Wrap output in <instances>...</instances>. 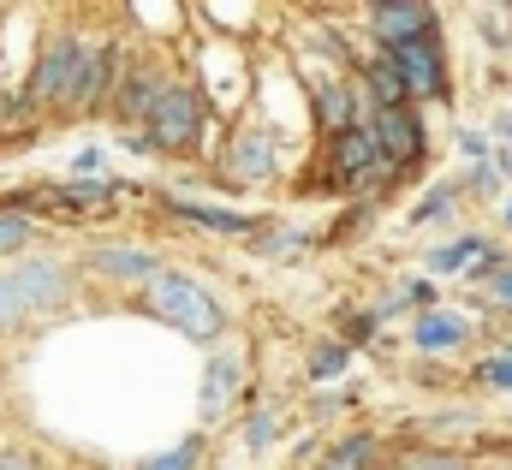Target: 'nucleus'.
<instances>
[{"mask_svg":"<svg viewBox=\"0 0 512 470\" xmlns=\"http://www.w3.org/2000/svg\"><path fill=\"white\" fill-rule=\"evenodd\" d=\"M239 387H245V363L239 357H209V369H203V423H221L227 411H233V399H239Z\"/></svg>","mask_w":512,"mask_h":470,"instance_id":"nucleus-12","label":"nucleus"},{"mask_svg":"<svg viewBox=\"0 0 512 470\" xmlns=\"http://www.w3.org/2000/svg\"><path fill=\"white\" fill-rule=\"evenodd\" d=\"M483 280H489V298H495V304H507V310H512V268H501V262H495V268H489Z\"/></svg>","mask_w":512,"mask_h":470,"instance_id":"nucleus-25","label":"nucleus"},{"mask_svg":"<svg viewBox=\"0 0 512 470\" xmlns=\"http://www.w3.org/2000/svg\"><path fill=\"white\" fill-rule=\"evenodd\" d=\"M274 161H280V143H274L268 125H239V131L227 137V155H221L227 179H239V185H262V179L274 173Z\"/></svg>","mask_w":512,"mask_h":470,"instance_id":"nucleus-9","label":"nucleus"},{"mask_svg":"<svg viewBox=\"0 0 512 470\" xmlns=\"http://www.w3.org/2000/svg\"><path fill=\"white\" fill-rule=\"evenodd\" d=\"M161 72L155 66H126L120 72V96H114V114L120 119H143L149 125V114H155V102H161Z\"/></svg>","mask_w":512,"mask_h":470,"instance_id":"nucleus-13","label":"nucleus"},{"mask_svg":"<svg viewBox=\"0 0 512 470\" xmlns=\"http://www.w3.org/2000/svg\"><path fill=\"white\" fill-rule=\"evenodd\" d=\"M370 137H376V149H382V161L393 173H399V167H417L423 149H429L417 108H382V114L370 119Z\"/></svg>","mask_w":512,"mask_h":470,"instance_id":"nucleus-8","label":"nucleus"},{"mask_svg":"<svg viewBox=\"0 0 512 470\" xmlns=\"http://www.w3.org/2000/svg\"><path fill=\"white\" fill-rule=\"evenodd\" d=\"M382 54L399 66V78H405V90H411V96H423V102H441V96H447L441 36H417V42H405V48H382Z\"/></svg>","mask_w":512,"mask_h":470,"instance_id":"nucleus-7","label":"nucleus"},{"mask_svg":"<svg viewBox=\"0 0 512 470\" xmlns=\"http://www.w3.org/2000/svg\"><path fill=\"white\" fill-rule=\"evenodd\" d=\"M376 328H382V322H376V310H370V316H352V322H346V346H352V340H370Z\"/></svg>","mask_w":512,"mask_h":470,"instance_id":"nucleus-28","label":"nucleus"},{"mask_svg":"<svg viewBox=\"0 0 512 470\" xmlns=\"http://www.w3.org/2000/svg\"><path fill=\"white\" fill-rule=\"evenodd\" d=\"M197 465H203V435H185L179 447H167V453L143 459L137 470H197Z\"/></svg>","mask_w":512,"mask_h":470,"instance_id":"nucleus-20","label":"nucleus"},{"mask_svg":"<svg viewBox=\"0 0 512 470\" xmlns=\"http://www.w3.org/2000/svg\"><path fill=\"white\" fill-rule=\"evenodd\" d=\"M364 78H370V96H376V114H382V108H411V90H405V78H399V66H393V60H376V66H370V72H364Z\"/></svg>","mask_w":512,"mask_h":470,"instance_id":"nucleus-17","label":"nucleus"},{"mask_svg":"<svg viewBox=\"0 0 512 470\" xmlns=\"http://www.w3.org/2000/svg\"><path fill=\"white\" fill-rule=\"evenodd\" d=\"M0 470H42V459L24 447H0Z\"/></svg>","mask_w":512,"mask_h":470,"instance_id":"nucleus-27","label":"nucleus"},{"mask_svg":"<svg viewBox=\"0 0 512 470\" xmlns=\"http://www.w3.org/2000/svg\"><path fill=\"white\" fill-rule=\"evenodd\" d=\"M346 363H352V346L346 340H328V346L310 352V381H334V375H346Z\"/></svg>","mask_w":512,"mask_h":470,"instance_id":"nucleus-21","label":"nucleus"},{"mask_svg":"<svg viewBox=\"0 0 512 470\" xmlns=\"http://www.w3.org/2000/svg\"><path fill=\"white\" fill-rule=\"evenodd\" d=\"M370 453H376V435H352V441H340L328 459L346 465V470H370Z\"/></svg>","mask_w":512,"mask_h":470,"instance_id":"nucleus-22","label":"nucleus"},{"mask_svg":"<svg viewBox=\"0 0 512 470\" xmlns=\"http://www.w3.org/2000/svg\"><path fill=\"white\" fill-rule=\"evenodd\" d=\"M102 197H108V179H72V185L48 191V203L66 209V215H78V209H90V203H102Z\"/></svg>","mask_w":512,"mask_h":470,"instance_id":"nucleus-19","label":"nucleus"},{"mask_svg":"<svg viewBox=\"0 0 512 470\" xmlns=\"http://www.w3.org/2000/svg\"><path fill=\"white\" fill-rule=\"evenodd\" d=\"M316 114H322V125H328V137H340V131H352V125H358L352 96H346V84H340V78L316 84Z\"/></svg>","mask_w":512,"mask_h":470,"instance_id":"nucleus-16","label":"nucleus"},{"mask_svg":"<svg viewBox=\"0 0 512 470\" xmlns=\"http://www.w3.org/2000/svg\"><path fill=\"white\" fill-rule=\"evenodd\" d=\"M370 30L382 48H405L417 36H435V12L417 0H382V6H370Z\"/></svg>","mask_w":512,"mask_h":470,"instance_id":"nucleus-10","label":"nucleus"},{"mask_svg":"<svg viewBox=\"0 0 512 470\" xmlns=\"http://www.w3.org/2000/svg\"><path fill=\"white\" fill-rule=\"evenodd\" d=\"M30 233H36V221H30L24 209H12V215H0V256H6V250H18V244H24Z\"/></svg>","mask_w":512,"mask_h":470,"instance_id":"nucleus-23","label":"nucleus"},{"mask_svg":"<svg viewBox=\"0 0 512 470\" xmlns=\"http://www.w3.org/2000/svg\"><path fill=\"white\" fill-rule=\"evenodd\" d=\"M120 84V54L108 42H84V60L72 72V90H66V108L72 114H96L108 108V90Z\"/></svg>","mask_w":512,"mask_h":470,"instance_id":"nucleus-6","label":"nucleus"},{"mask_svg":"<svg viewBox=\"0 0 512 470\" xmlns=\"http://www.w3.org/2000/svg\"><path fill=\"white\" fill-rule=\"evenodd\" d=\"M477 375H483V381H489V387H512V352L489 357V363H483V369H477Z\"/></svg>","mask_w":512,"mask_h":470,"instance_id":"nucleus-26","label":"nucleus"},{"mask_svg":"<svg viewBox=\"0 0 512 470\" xmlns=\"http://www.w3.org/2000/svg\"><path fill=\"white\" fill-rule=\"evenodd\" d=\"M78 60H84V42L72 36V30H60L42 54H36V66H30V102L36 108H66V90H72V72H78Z\"/></svg>","mask_w":512,"mask_h":470,"instance_id":"nucleus-5","label":"nucleus"},{"mask_svg":"<svg viewBox=\"0 0 512 470\" xmlns=\"http://www.w3.org/2000/svg\"><path fill=\"white\" fill-rule=\"evenodd\" d=\"M84 268L96 274V280H120V286H143L161 262H155V250H143V244H90V256H84Z\"/></svg>","mask_w":512,"mask_h":470,"instance_id":"nucleus-11","label":"nucleus"},{"mask_svg":"<svg viewBox=\"0 0 512 470\" xmlns=\"http://www.w3.org/2000/svg\"><path fill=\"white\" fill-rule=\"evenodd\" d=\"M465 334H471V322H465L459 310H423V316L411 322V340H417L423 352H453V346H465Z\"/></svg>","mask_w":512,"mask_h":470,"instance_id":"nucleus-14","label":"nucleus"},{"mask_svg":"<svg viewBox=\"0 0 512 470\" xmlns=\"http://www.w3.org/2000/svg\"><path fill=\"white\" fill-rule=\"evenodd\" d=\"M203 125H209L203 96H197L191 84H167L143 137H149V149H161V155H191V149L203 143Z\"/></svg>","mask_w":512,"mask_h":470,"instance_id":"nucleus-3","label":"nucleus"},{"mask_svg":"<svg viewBox=\"0 0 512 470\" xmlns=\"http://www.w3.org/2000/svg\"><path fill=\"white\" fill-rule=\"evenodd\" d=\"M66 292H72V268L54 262V256H36V262H24V268H6V274H0V334H18V328H30L36 316L60 310Z\"/></svg>","mask_w":512,"mask_h":470,"instance_id":"nucleus-2","label":"nucleus"},{"mask_svg":"<svg viewBox=\"0 0 512 470\" xmlns=\"http://www.w3.org/2000/svg\"><path fill=\"white\" fill-rule=\"evenodd\" d=\"M459 149H465V155H483V149H489V143H483V137H477V131H459Z\"/></svg>","mask_w":512,"mask_h":470,"instance_id":"nucleus-30","label":"nucleus"},{"mask_svg":"<svg viewBox=\"0 0 512 470\" xmlns=\"http://www.w3.org/2000/svg\"><path fill=\"white\" fill-rule=\"evenodd\" d=\"M495 131H501V137L512 143V114H501V119H495Z\"/></svg>","mask_w":512,"mask_h":470,"instance_id":"nucleus-31","label":"nucleus"},{"mask_svg":"<svg viewBox=\"0 0 512 470\" xmlns=\"http://www.w3.org/2000/svg\"><path fill=\"white\" fill-rule=\"evenodd\" d=\"M268 441H274V417H268V411H256V417H251V447H268Z\"/></svg>","mask_w":512,"mask_h":470,"instance_id":"nucleus-29","label":"nucleus"},{"mask_svg":"<svg viewBox=\"0 0 512 470\" xmlns=\"http://www.w3.org/2000/svg\"><path fill=\"white\" fill-rule=\"evenodd\" d=\"M173 215H185V221H197V227H209V233H233V238L256 233L251 215H239V209H215V203H191V197H173Z\"/></svg>","mask_w":512,"mask_h":470,"instance_id":"nucleus-15","label":"nucleus"},{"mask_svg":"<svg viewBox=\"0 0 512 470\" xmlns=\"http://www.w3.org/2000/svg\"><path fill=\"white\" fill-rule=\"evenodd\" d=\"M328 161H334V173H340L346 191H382L387 179H393V167L382 161V149L370 137V125H352L340 137H328Z\"/></svg>","mask_w":512,"mask_h":470,"instance_id":"nucleus-4","label":"nucleus"},{"mask_svg":"<svg viewBox=\"0 0 512 470\" xmlns=\"http://www.w3.org/2000/svg\"><path fill=\"white\" fill-rule=\"evenodd\" d=\"M465 262H483V268H489L495 256H489V244H483V238H453V244H441V250L429 256V268H435V274H465Z\"/></svg>","mask_w":512,"mask_h":470,"instance_id":"nucleus-18","label":"nucleus"},{"mask_svg":"<svg viewBox=\"0 0 512 470\" xmlns=\"http://www.w3.org/2000/svg\"><path fill=\"white\" fill-rule=\"evenodd\" d=\"M137 298H143L149 316H161L167 328H179V334L197 340V346H209V340L227 334V310H221V298H215L203 280H191L185 268H155V274L137 286Z\"/></svg>","mask_w":512,"mask_h":470,"instance_id":"nucleus-1","label":"nucleus"},{"mask_svg":"<svg viewBox=\"0 0 512 470\" xmlns=\"http://www.w3.org/2000/svg\"><path fill=\"white\" fill-rule=\"evenodd\" d=\"M507 227H512V203H507Z\"/></svg>","mask_w":512,"mask_h":470,"instance_id":"nucleus-32","label":"nucleus"},{"mask_svg":"<svg viewBox=\"0 0 512 470\" xmlns=\"http://www.w3.org/2000/svg\"><path fill=\"white\" fill-rule=\"evenodd\" d=\"M447 209H453V185H435V191H429V197H423V203L411 209V221L423 227V221H441Z\"/></svg>","mask_w":512,"mask_h":470,"instance_id":"nucleus-24","label":"nucleus"}]
</instances>
